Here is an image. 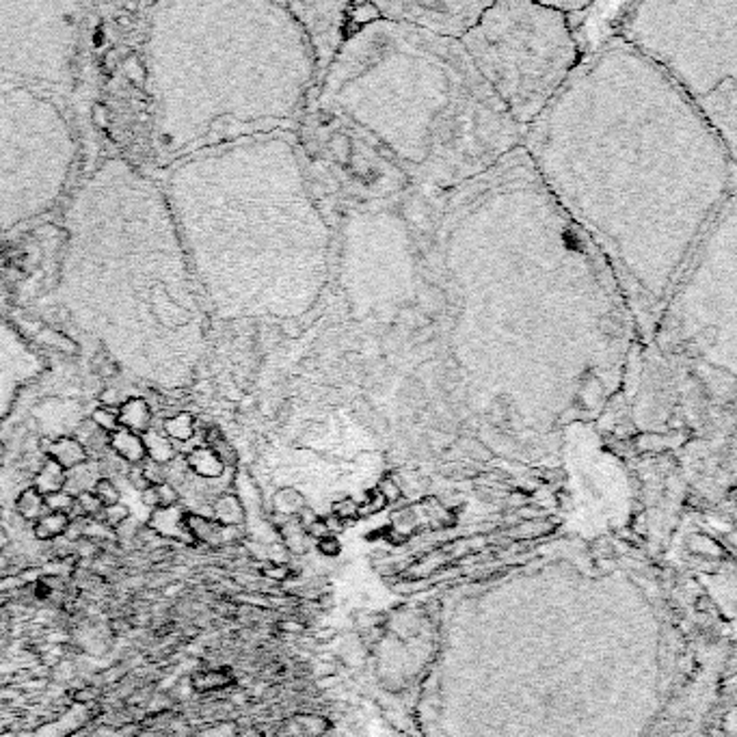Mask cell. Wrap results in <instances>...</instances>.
Listing matches in <instances>:
<instances>
[{"label":"cell","mask_w":737,"mask_h":737,"mask_svg":"<svg viewBox=\"0 0 737 737\" xmlns=\"http://www.w3.org/2000/svg\"><path fill=\"white\" fill-rule=\"evenodd\" d=\"M65 229L58 296L76 325L132 376L191 385L210 318L165 191L108 158L76 188Z\"/></svg>","instance_id":"1"},{"label":"cell","mask_w":737,"mask_h":737,"mask_svg":"<svg viewBox=\"0 0 737 737\" xmlns=\"http://www.w3.org/2000/svg\"><path fill=\"white\" fill-rule=\"evenodd\" d=\"M270 9L232 0L154 5L145 56L154 145L165 163L234 145L277 117V58L264 35Z\"/></svg>","instance_id":"2"},{"label":"cell","mask_w":737,"mask_h":737,"mask_svg":"<svg viewBox=\"0 0 737 737\" xmlns=\"http://www.w3.org/2000/svg\"><path fill=\"white\" fill-rule=\"evenodd\" d=\"M273 143H234L175 163L165 197L208 309L279 314L290 208Z\"/></svg>","instance_id":"3"},{"label":"cell","mask_w":737,"mask_h":737,"mask_svg":"<svg viewBox=\"0 0 737 737\" xmlns=\"http://www.w3.org/2000/svg\"><path fill=\"white\" fill-rule=\"evenodd\" d=\"M76 163V136L54 97L0 89V232L52 210Z\"/></svg>","instance_id":"4"},{"label":"cell","mask_w":737,"mask_h":737,"mask_svg":"<svg viewBox=\"0 0 737 737\" xmlns=\"http://www.w3.org/2000/svg\"><path fill=\"white\" fill-rule=\"evenodd\" d=\"M81 17L78 3L0 0V89L26 87L50 97L72 89Z\"/></svg>","instance_id":"5"},{"label":"cell","mask_w":737,"mask_h":737,"mask_svg":"<svg viewBox=\"0 0 737 737\" xmlns=\"http://www.w3.org/2000/svg\"><path fill=\"white\" fill-rule=\"evenodd\" d=\"M42 372V357L0 316V420L11 411L17 391Z\"/></svg>","instance_id":"6"},{"label":"cell","mask_w":737,"mask_h":737,"mask_svg":"<svg viewBox=\"0 0 737 737\" xmlns=\"http://www.w3.org/2000/svg\"><path fill=\"white\" fill-rule=\"evenodd\" d=\"M154 534L163 536V539H173V541H186L193 543L186 532V510L180 506L171 508H154L149 517V526Z\"/></svg>","instance_id":"7"},{"label":"cell","mask_w":737,"mask_h":737,"mask_svg":"<svg viewBox=\"0 0 737 737\" xmlns=\"http://www.w3.org/2000/svg\"><path fill=\"white\" fill-rule=\"evenodd\" d=\"M108 448L115 450L119 459L130 463V465H141L147 459L141 435L130 432L126 428H117L115 432L108 435Z\"/></svg>","instance_id":"8"},{"label":"cell","mask_w":737,"mask_h":737,"mask_svg":"<svg viewBox=\"0 0 737 737\" xmlns=\"http://www.w3.org/2000/svg\"><path fill=\"white\" fill-rule=\"evenodd\" d=\"M48 459L54 461L56 465H61L65 471L83 465L89 461V454L85 450V446L78 442V439H72V437H61V439H56L50 450H48Z\"/></svg>","instance_id":"9"},{"label":"cell","mask_w":737,"mask_h":737,"mask_svg":"<svg viewBox=\"0 0 737 737\" xmlns=\"http://www.w3.org/2000/svg\"><path fill=\"white\" fill-rule=\"evenodd\" d=\"M117 417H119V428H126L130 432L143 435V432L149 430L152 411H149L147 403L141 400V398H130V400H126L122 405Z\"/></svg>","instance_id":"10"},{"label":"cell","mask_w":737,"mask_h":737,"mask_svg":"<svg viewBox=\"0 0 737 737\" xmlns=\"http://www.w3.org/2000/svg\"><path fill=\"white\" fill-rule=\"evenodd\" d=\"M33 489L37 493H42L44 497L46 495H52V493H58L65 489V469L61 465H56L54 461L46 459V463L42 465V469L37 471L35 476V485Z\"/></svg>","instance_id":"11"},{"label":"cell","mask_w":737,"mask_h":737,"mask_svg":"<svg viewBox=\"0 0 737 737\" xmlns=\"http://www.w3.org/2000/svg\"><path fill=\"white\" fill-rule=\"evenodd\" d=\"M99 478H102V476H99V471H97V465L87 461L83 465H78V467L65 471V489L63 491H67V493H72L76 497L81 493L91 491Z\"/></svg>","instance_id":"12"},{"label":"cell","mask_w":737,"mask_h":737,"mask_svg":"<svg viewBox=\"0 0 737 737\" xmlns=\"http://www.w3.org/2000/svg\"><path fill=\"white\" fill-rule=\"evenodd\" d=\"M186 532L195 543H216L221 539V526L197 512H186Z\"/></svg>","instance_id":"13"},{"label":"cell","mask_w":737,"mask_h":737,"mask_svg":"<svg viewBox=\"0 0 737 737\" xmlns=\"http://www.w3.org/2000/svg\"><path fill=\"white\" fill-rule=\"evenodd\" d=\"M186 465L199 478H216V476H221V471H223V463L218 461V456L210 448L193 450L188 454V459H186Z\"/></svg>","instance_id":"14"},{"label":"cell","mask_w":737,"mask_h":737,"mask_svg":"<svg viewBox=\"0 0 737 737\" xmlns=\"http://www.w3.org/2000/svg\"><path fill=\"white\" fill-rule=\"evenodd\" d=\"M70 517L61 515V512H46L44 517H39L33 526V532L39 541H54L58 536H63L70 528Z\"/></svg>","instance_id":"15"},{"label":"cell","mask_w":737,"mask_h":737,"mask_svg":"<svg viewBox=\"0 0 737 737\" xmlns=\"http://www.w3.org/2000/svg\"><path fill=\"white\" fill-rule=\"evenodd\" d=\"M15 508H17V515L22 517V519L33 521V524L39 519V517H44V515L48 512V510H46V500H44V495H42V493H37L33 487L19 493L17 502H15Z\"/></svg>","instance_id":"16"},{"label":"cell","mask_w":737,"mask_h":737,"mask_svg":"<svg viewBox=\"0 0 737 737\" xmlns=\"http://www.w3.org/2000/svg\"><path fill=\"white\" fill-rule=\"evenodd\" d=\"M141 439H143V446H145V452L149 456V461H154L158 465H165V463L175 459V450H173L171 442L165 439V437L147 430V432L141 435Z\"/></svg>","instance_id":"17"},{"label":"cell","mask_w":737,"mask_h":737,"mask_svg":"<svg viewBox=\"0 0 737 737\" xmlns=\"http://www.w3.org/2000/svg\"><path fill=\"white\" fill-rule=\"evenodd\" d=\"M214 519L223 526H234L243 521V508L234 495H221L214 502Z\"/></svg>","instance_id":"18"},{"label":"cell","mask_w":737,"mask_h":737,"mask_svg":"<svg viewBox=\"0 0 737 737\" xmlns=\"http://www.w3.org/2000/svg\"><path fill=\"white\" fill-rule=\"evenodd\" d=\"M91 493L97 497V502L102 504L104 508H111V506H115V504L122 502V493H119V489L115 487V483L111 480V478H106V476H102V478H99V480L93 485Z\"/></svg>","instance_id":"19"},{"label":"cell","mask_w":737,"mask_h":737,"mask_svg":"<svg viewBox=\"0 0 737 737\" xmlns=\"http://www.w3.org/2000/svg\"><path fill=\"white\" fill-rule=\"evenodd\" d=\"M193 688L197 692H208V690H216V688H223L227 683V674L223 670H199L193 674Z\"/></svg>","instance_id":"20"},{"label":"cell","mask_w":737,"mask_h":737,"mask_svg":"<svg viewBox=\"0 0 737 737\" xmlns=\"http://www.w3.org/2000/svg\"><path fill=\"white\" fill-rule=\"evenodd\" d=\"M165 430L169 437H173V439L177 442H186L193 437V417L188 413H182V415H175L171 417V420L165 422Z\"/></svg>","instance_id":"21"},{"label":"cell","mask_w":737,"mask_h":737,"mask_svg":"<svg viewBox=\"0 0 737 737\" xmlns=\"http://www.w3.org/2000/svg\"><path fill=\"white\" fill-rule=\"evenodd\" d=\"M46 510L48 512H61V515H72L74 510V504H76V497L67 491H58V493H52V495H46Z\"/></svg>","instance_id":"22"},{"label":"cell","mask_w":737,"mask_h":737,"mask_svg":"<svg viewBox=\"0 0 737 737\" xmlns=\"http://www.w3.org/2000/svg\"><path fill=\"white\" fill-rule=\"evenodd\" d=\"M91 420H93V424L99 430L106 432V435H111V432H115L119 428V417L111 409H95L93 415H91Z\"/></svg>","instance_id":"23"},{"label":"cell","mask_w":737,"mask_h":737,"mask_svg":"<svg viewBox=\"0 0 737 737\" xmlns=\"http://www.w3.org/2000/svg\"><path fill=\"white\" fill-rule=\"evenodd\" d=\"M156 491V508H171V506H177V500H180V495H177L175 487L169 485V483H161L154 487Z\"/></svg>","instance_id":"24"},{"label":"cell","mask_w":737,"mask_h":737,"mask_svg":"<svg viewBox=\"0 0 737 737\" xmlns=\"http://www.w3.org/2000/svg\"><path fill=\"white\" fill-rule=\"evenodd\" d=\"M128 480H130V485H132L136 491H141V493L152 487V485L147 483V478H145L141 465H132V467L128 469Z\"/></svg>","instance_id":"25"},{"label":"cell","mask_w":737,"mask_h":737,"mask_svg":"<svg viewBox=\"0 0 737 737\" xmlns=\"http://www.w3.org/2000/svg\"><path fill=\"white\" fill-rule=\"evenodd\" d=\"M7 543H9V536H7V532L3 528H0V549H3Z\"/></svg>","instance_id":"26"}]
</instances>
